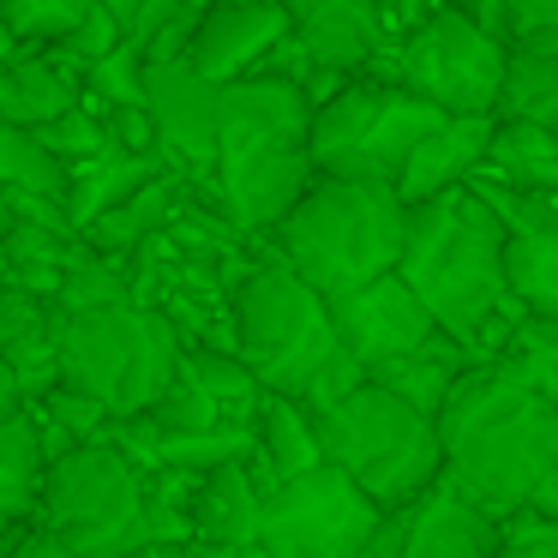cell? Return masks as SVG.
<instances>
[{"mask_svg": "<svg viewBox=\"0 0 558 558\" xmlns=\"http://www.w3.org/2000/svg\"><path fill=\"white\" fill-rule=\"evenodd\" d=\"M445 481L481 510L534 505L558 517V402L517 385L505 366L469 361L433 414Z\"/></svg>", "mask_w": 558, "mask_h": 558, "instance_id": "6da1fadb", "label": "cell"}, {"mask_svg": "<svg viewBox=\"0 0 558 558\" xmlns=\"http://www.w3.org/2000/svg\"><path fill=\"white\" fill-rule=\"evenodd\" d=\"M498 246H505V222L486 210V198L469 181H457L409 205L397 265H390L414 289V301L433 313V325L457 337L474 361H486L498 330L522 313L505 294Z\"/></svg>", "mask_w": 558, "mask_h": 558, "instance_id": "7a4b0ae2", "label": "cell"}, {"mask_svg": "<svg viewBox=\"0 0 558 558\" xmlns=\"http://www.w3.org/2000/svg\"><path fill=\"white\" fill-rule=\"evenodd\" d=\"M229 330H234V354L253 366L258 385L282 390L313 414L361 385V366L337 342L325 294L294 277L282 258H265L241 277V289L229 301Z\"/></svg>", "mask_w": 558, "mask_h": 558, "instance_id": "3957f363", "label": "cell"}, {"mask_svg": "<svg viewBox=\"0 0 558 558\" xmlns=\"http://www.w3.org/2000/svg\"><path fill=\"white\" fill-rule=\"evenodd\" d=\"M402 205L390 181H337L313 174L289 210L277 217V258L318 294H342L354 282L397 265L402 246Z\"/></svg>", "mask_w": 558, "mask_h": 558, "instance_id": "277c9868", "label": "cell"}, {"mask_svg": "<svg viewBox=\"0 0 558 558\" xmlns=\"http://www.w3.org/2000/svg\"><path fill=\"white\" fill-rule=\"evenodd\" d=\"M313 433H318V457L337 462L378 510L409 505L445 474L433 414L409 409L402 397L378 390L373 378H361L337 402H325L313 414Z\"/></svg>", "mask_w": 558, "mask_h": 558, "instance_id": "5b68a950", "label": "cell"}, {"mask_svg": "<svg viewBox=\"0 0 558 558\" xmlns=\"http://www.w3.org/2000/svg\"><path fill=\"white\" fill-rule=\"evenodd\" d=\"M49 337H54L61 385H78L85 397H97L114 421L145 414L150 397L181 366V330L145 301H114V306H90V313H49Z\"/></svg>", "mask_w": 558, "mask_h": 558, "instance_id": "8992f818", "label": "cell"}, {"mask_svg": "<svg viewBox=\"0 0 558 558\" xmlns=\"http://www.w3.org/2000/svg\"><path fill=\"white\" fill-rule=\"evenodd\" d=\"M37 498H43V529L73 558H126L138 546H150L145 469L109 433L78 438L61 457L43 462Z\"/></svg>", "mask_w": 558, "mask_h": 558, "instance_id": "52a82bcc", "label": "cell"}, {"mask_svg": "<svg viewBox=\"0 0 558 558\" xmlns=\"http://www.w3.org/2000/svg\"><path fill=\"white\" fill-rule=\"evenodd\" d=\"M445 121V109H433L426 97L390 85H349L313 102L306 114V162L313 174H337V181H390L397 162L409 157V145L421 133Z\"/></svg>", "mask_w": 558, "mask_h": 558, "instance_id": "ba28073f", "label": "cell"}, {"mask_svg": "<svg viewBox=\"0 0 558 558\" xmlns=\"http://www.w3.org/2000/svg\"><path fill=\"white\" fill-rule=\"evenodd\" d=\"M385 510L337 469L318 457L313 469L282 474L258 498V529L253 541L270 558H361Z\"/></svg>", "mask_w": 558, "mask_h": 558, "instance_id": "9c48e42d", "label": "cell"}, {"mask_svg": "<svg viewBox=\"0 0 558 558\" xmlns=\"http://www.w3.org/2000/svg\"><path fill=\"white\" fill-rule=\"evenodd\" d=\"M390 54V78L414 97H426L445 114H493L498 73H505V43L486 37L462 7H426L409 31H402Z\"/></svg>", "mask_w": 558, "mask_h": 558, "instance_id": "30bf717a", "label": "cell"}, {"mask_svg": "<svg viewBox=\"0 0 558 558\" xmlns=\"http://www.w3.org/2000/svg\"><path fill=\"white\" fill-rule=\"evenodd\" d=\"M313 181V162H306L301 138H234L210 157V169L198 181H186L193 193H205V205H217L229 217L234 234H270L277 217L301 198V186Z\"/></svg>", "mask_w": 558, "mask_h": 558, "instance_id": "8fae6325", "label": "cell"}, {"mask_svg": "<svg viewBox=\"0 0 558 558\" xmlns=\"http://www.w3.org/2000/svg\"><path fill=\"white\" fill-rule=\"evenodd\" d=\"M330 325H337V342L354 354V366H378L390 354H409L433 337V313L414 301V289L397 277V270H378V277L354 282L342 294H325Z\"/></svg>", "mask_w": 558, "mask_h": 558, "instance_id": "7c38bea8", "label": "cell"}, {"mask_svg": "<svg viewBox=\"0 0 558 558\" xmlns=\"http://www.w3.org/2000/svg\"><path fill=\"white\" fill-rule=\"evenodd\" d=\"M282 37H289V13L277 0H210L205 13H193L181 61L205 78H241V73H258L270 43Z\"/></svg>", "mask_w": 558, "mask_h": 558, "instance_id": "4fadbf2b", "label": "cell"}, {"mask_svg": "<svg viewBox=\"0 0 558 558\" xmlns=\"http://www.w3.org/2000/svg\"><path fill=\"white\" fill-rule=\"evenodd\" d=\"M289 37L306 54V66L354 73L385 49V13L378 0H301L289 13Z\"/></svg>", "mask_w": 558, "mask_h": 558, "instance_id": "5bb4252c", "label": "cell"}, {"mask_svg": "<svg viewBox=\"0 0 558 558\" xmlns=\"http://www.w3.org/2000/svg\"><path fill=\"white\" fill-rule=\"evenodd\" d=\"M486 133H493V114H445L433 133H421L409 145V157L390 174V193H397L402 205H421V198L469 181L481 150H486Z\"/></svg>", "mask_w": 558, "mask_h": 558, "instance_id": "9a60e30c", "label": "cell"}, {"mask_svg": "<svg viewBox=\"0 0 558 558\" xmlns=\"http://www.w3.org/2000/svg\"><path fill=\"white\" fill-rule=\"evenodd\" d=\"M186 193H193V186H186L174 169H162V174H150L145 186H133L121 205H109L102 217H90L85 229H78V241H85L90 253H109V258L138 253V241H150L157 229H169V217L181 210Z\"/></svg>", "mask_w": 558, "mask_h": 558, "instance_id": "2e32d148", "label": "cell"}, {"mask_svg": "<svg viewBox=\"0 0 558 558\" xmlns=\"http://www.w3.org/2000/svg\"><path fill=\"white\" fill-rule=\"evenodd\" d=\"M498 121H558V31L505 43V73H498L493 97Z\"/></svg>", "mask_w": 558, "mask_h": 558, "instance_id": "e0dca14e", "label": "cell"}, {"mask_svg": "<svg viewBox=\"0 0 558 558\" xmlns=\"http://www.w3.org/2000/svg\"><path fill=\"white\" fill-rule=\"evenodd\" d=\"M162 169H169L162 150H126V145H109V150H97V157L73 162V169H66V186H61L73 234L85 229L90 217H102L109 205H121L133 186H145L150 174H162Z\"/></svg>", "mask_w": 558, "mask_h": 558, "instance_id": "ac0fdd59", "label": "cell"}, {"mask_svg": "<svg viewBox=\"0 0 558 558\" xmlns=\"http://www.w3.org/2000/svg\"><path fill=\"white\" fill-rule=\"evenodd\" d=\"M258 486L246 474V462H217L193 481V541L186 546H229V541H253L258 529Z\"/></svg>", "mask_w": 558, "mask_h": 558, "instance_id": "d6986e66", "label": "cell"}, {"mask_svg": "<svg viewBox=\"0 0 558 558\" xmlns=\"http://www.w3.org/2000/svg\"><path fill=\"white\" fill-rule=\"evenodd\" d=\"M481 181L498 186H522V193H553L558 186V138L553 126L541 121H498L493 114V133H486V150L474 162Z\"/></svg>", "mask_w": 558, "mask_h": 558, "instance_id": "ffe728a7", "label": "cell"}, {"mask_svg": "<svg viewBox=\"0 0 558 558\" xmlns=\"http://www.w3.org/2000/svg\"><path fill=\"white\" fill-rule=\"evenodd\" d=\"M469 361H474V354L462 349L457 337H445V330H433V337H426L421 349H409V354H390V361L366 366L361 378H373L378 390H390V397H402L409 409H421V414H438V402H445L450 378H457Z\"/></svg>", "mask_w": 558, "mask_h": 558, "instance_id": "44dd1931", "label": "cell"}, {"mask_svg": "<svg viewBox=\"0 0 558 558\" xmlns=\"http://www.w3.org/2000/svg\"><path fill=\"white\" fill-rule=\"evenodd\" d=\"M498 270H505V294L522 313L558 318V229H505Z\"/></svg>", "mask_w": 558, "mask_h": 558, "instance_id": "7402d4cb", "label": "cell"}, {"mask_svg": "<svg viewBox=\"0 0 558 558\" xmlns=\"http://www.w3.org/2000/svg\"><path fill=\"white\" fill-rule=\"evenodd\" d=\"M253 450L270 462V474H301L318 462V433H313V409H301L294 397H282V390H258L253 402Z\"/></svg>", "mask_w": 558, "mask_h": 558, "instance_id": "603a6c76", "label": "cell"}, {"mask_svg": "<svg viewBox=\"0 0 558 558\" xmlns=\"http://www.w3.org/2000/svg\"><path fill=\"white\" fill-rule=\"evenodd\" d=\"M78 85L73 73L49 61H0V121L7 126H43L49 114L73 109Z\"/></svg>", "mask_w": 558, "mask_h": 558, "instance_id": "cb8c5ba5", "label": "cell"}, {"mask_svg": "<svg viewBox=\"0 0 558 558\" xmlns=\"http://www.w3.org/2000/svg\"><path fill=\"white\" fill-rule=\"evenodd\" d=\"M181 373L205 390L210 409H217L222 421H246L253 402H258V390H265L253 378V366H246L234 349H222V342H181Z\"/></svg>", "mask_w": 558, "mask_h": 558, "instance_id": "d4e9b609", "label": "cell"}, {"mask_svg": "<svg viewBox=\"0 0 558 558\" xmlns=\"http://www.w3.org/2000/svg\"><path fill=\"white\" fill-rule=\"evenodd\" d=\"M54 378H61V366H54L49 313L25 318V325H13V330H0V385H13L25 402H37Z\"/></svg>", "mask_w": 558, "mask_h": 558, "instance_id": "484cf974", "label": "cell"}, {"mask_svg": "<svg viewBox=\"0 0 558 558\" xmlns=\"http://www.w3.org/2000/svg\"><path fill=\"white\" fill-rule=\"evenodd\" d=\"M0 186H7V193H61L66 162L54 157L31 126L0 121Z\"/></svg>", "mask_w": 558, "mask_h": 558, "instance_id": "4316f807", "label": "cell"}, {"mask_svg": "<svg viewBox=\"0 0 558 558\" xmlns=\"http://www.w3.org/2000/svg\"><path fill=\"white\" fill-rule=\"evenodd\" d=\"M114 301H133V277L121 270V258L85 253L73 270H61V282L49 294V313H90V306H114Z\"/></svg>", "mask_w": 558, "mask_h": 558, "instance_id": "83f0119b", "label": "cell"}, {"mask_svg": "<svg viewBox=\"0 0 558 558\" xmlns=\"http://www.w3.org/2000/svg\"><path fill=\"white\" fill-rule=\"evenodd\" d=\"M193 481L186 469H145V529L150 546H186L193 541Z\"/></svg>", "mask_w": 558, "mask_h": 558, "instance_id": "f1b7e54d", "label": "cell"}, {"mask_svg": "<svg viewBox=\"0 0 558 558\" xmlns=\"http://www.w3.org/2000/svg\"><path fill=\"white\" fill-rule=\"evenodd\" d=\"M486 558H558V517L534 505H510L493 522V553Z\"/></svg>", "mask_w": 558, "mask_h": 558, "instance_id": "f546056e", "label": "cell"}, {"mask_svg": "<svg viewBox=\"0 0 558 558\" xmlns=\"http://www.w3.org/2000/svg\"><path fill=\"white\" fill-rule=\"evenodd\" d=\"M138 73H145V49L138 43H114L109 54H97V61H85V85L90 97L102 102V109H138Z\"/></svg>", "mask_w": 558, "mask_h": 558, "instance_id": "4dcf8cb0", "label": "cell"}, {"mask_svg": "<svg viewBox=\"0 0 558 558\" xmlns=\"http://www.w3.org/2000/svg\"><path fill=\"white\" fill-rule=\"evenodd\" d=\"M0 474H43V445H37V421H31V402L13 385H0Z\"/></svg>", "mask_w": 558, "mask_h": 558, "instance_id": "1f68e13d", "label": "cell"}, {"mask_svg": "<svg viewBox=\"0 0 558 558\" xmlns=\"http://www.w3.org/2000/svg\"><path fill=\"white\" fill-rule=\"evenodd\" d=\"M90 0H0V25L19 43H61Z\"/></svg>", "mask_w": 558, "mask_h": 558, "instance_id": "d6a6232c", "label": "cell"}, {"mask_svg": "<svg viewBox=\"0 0 558 558\" xmlns=\"http://www.w3.org/2000/svg\"><path fill=\"white\" fill-rule=\"evenodd\" d=\"M31 133H37L43 145H49L54 157L66 162V169L114 145V138H109V126H102L90 109H78V102H73V109H61V114H49V121H43V126H31Z\"/></svg>", "mask_w": 558, "mask_h": 558, "instance_id": "836d02e7", "label": "cell"}, {"mask_svg": "<svg viewBox=\"0 0 558 558\" xmlns=\"http://www.w3.org/2000/svg\"><path fill=\"white\" fill-rule=\"evenodd\" d=\"M145 414H150L157 426H169V433H193V426H217V421H222V414L210 409V397L181 373V366H174V378L157 390V397H150Z\"/></svg>", "mask_w": 558, "mask_h": 558, "instance_id": "e575fe53", "label": "cell"}, {"mask_svg": "<svg viewBox=\"0 0 558 558\" xmlns=\"http://www.w3.org/2000/svg\"><path fill=\"white\" fill-rule=\"evenodd\" d=\"M37 402H43V414H49V421L73 438V445H78V438H102V433H109V421H114L97 397H85L78 385H61V378H54Z\"/></svg>", "mask_w": 558, "mask_h": 558, "instance_id": "d590c367", "label": "cell"}, {"mask_svg": "<svg viewBox=\"0 0 558 558\" xmlns=\"http://www.w3.org/2000/svg\"><path fill=\"white\" fill-rule=\"evenodd\" d=\"M66 49H61V61H78V73H85V61H97V54H109L114 43H121V25H114V13L102 7V0H90L85 13H78V25L66 31Z\"/></svg>", "mask_w": 558, "mask_h": 558, "instance_id": "8d00e7d4", "label": "cell"}, {"mask_svg": "<svg viewBox=\"0 0 558 558\" xmlns=\"http://www.w3.org/2000/svg\"><path fill=\"white\" fill-rule=\"evenodd\" d=\"M31 510H37V481L0 474V534H13L19 522H31Z\"/></svg>", "mask_w": 558, "mask_h": 558, "instance_id": "74e56055", "label": "cell"}, {"mask_svg": "<svg viewBox=\"0 0 558 558\" xmlns=\"http://www.w3.org/2000/svg\"><path fill=\"white\" fill-rule=\"evenodd\" d=\"M505 7H510V43L558 31V0H505Z\"/></svg>", "mask_w": 558, "mask_h": 558, "instance_id": "f35d334b", "label": "cell"}, {"mask_svg": "<svg viewBox=\"0 0 558 558\" xmlns=\"http://www.w3.org/2000/svg\"><path fill=\"white\" fill-rule=\"evenodd\" d=\"M0 558H73V553H66L49 529H31L25 534V522H19L13 534H0Z\"/></svg>", "mask_w": 558, "mask_h": 558, "instance_id": "ab89813d", "label": "cell"}, {"mask_svg": "<svg viewBox=\"0 0 558 558\" xmlns=\"http://www.w3.org/2000/svg\"><path fill=\"white\" fill-rule=\"evenodd\" d=\"M462 13H469L486 37L510 43V7H505V0H462Z\"/></svg>", "mask_w": 558, "mask_h": 558, "instance_id": "60d3db41", "label": "cell"}, {"mask_svg": "<svg viewBox=\"0 0 558 558\" xmlns=\"http://www.w3.org/2000/svg\"><path fill=\"white\" fill-rule=\"evenodd\" d=\"M198 558H270L258 541H229V546H193Z\"/></svg>", "mask_w": 558, "mask_h": 558, "instance_id": "b9f144b4", "label": "cell"}, {"mask_svg": "<svg viewBox=\"0 0 558 558\" xmlns=\"http://www.w3.org/2000/svg\"><path fill=\"white\" fill-rule=\"evenodd\" d=\"M7 222H13V198H7V186H0V234H7Z\"/></svg>", "mask_w": 558, "mask_h": 558, "instance_id": "7bdbcfd3", "label": "cell"}, {"mask_svg": "<svg viewBox=\"0 0 558 558\" xmlns=\"http://www.w3.org/2000/svg\"><path fill=\"white\" fill-rule=\"evenodd\" d=\"M157 558H198V553H193V546H162Z\"/></svg>", "mask_w": 558, "mask_h": 558, "instance_id": "ee69618b", "label": "cell"}, {"mask_svg": "<svg viewBox=\"0 0 558 558\" xmlns=\"http://www.w3.org/2000/svg\"><path fill=\"white\" fill-rule=\"evenodd\" d=\"M0 282H7V246H0Z\"/></svg>", "mask_w": 558, "mask_h": 558, "instance_id": "f6af8a7d", "label": "cell"}, {"mask_svg": "<svg viewBox=\"0 0 558 558\" xmlns=\"http://www.w3.org/2000/svg\"><path fill=\"white\" fill-rule=\"evenodd\" d=\"M277 7H282V13H294V7H301V0H277Z\"/></svg>", "mask_w": 558, "mask_h": 558, "instance_id": "bcb514c9", "label": "cell"}, {"mask_svg": "<svg viewBox=\"0 0 558 558\" xmlns=\"http://www.w3.org/2000/svg\"><path fill=\"white\" fill-rule=\"evenodd\" d=\"M438 7H462V0H438Z\"/></svg>", "mask_w": 558, "mask_h": 558, "instance_id": "7dc6e473", "label": "cell"}]
</instances>
